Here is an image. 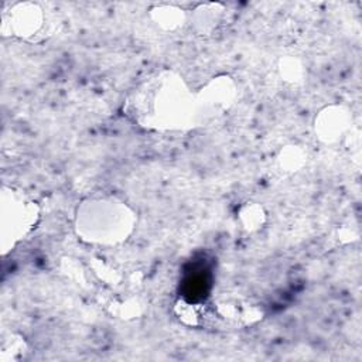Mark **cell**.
I'll return each mask as SVG.
<instances>
[{"label": "cell", "instance_id": "277c9868", "mask_svg": "<svg viewBox=\"0 0 362 362\" xmlns=\"http://www.w3.org/2000/svg\"><path fill=\"white\" fill-rule=\"evenodd\" d=\"M6 25L13 35L25 40H38L49 34L52 21L41 4L17 3L11 6L8 13L3 14V28Z\"/></svg>", "mask_w": 362, "mask_h": 362}, {"label": "cell", "instance_id": "8992f818", "mask_svg": "<svg viewBox=\"0 0 362 362\" xmlns=\"http://www.w3.org/2000/svg\"><path fill=\"white\" fill-rule=\"evenodd\" d=\"M349 113L339 106L327 107L315 120V130L324 141H335L349 129Z\"/></svg>", "mask_w": 362, "mask_h": 362}, {"label": "cell", "instance_id": "5b68a950", "mask_svg": "<svg viewBox=\"0 0 362 362\" xmlns=\"http://www.w3.org/2000/svg\"><path fill=\"white\" fill-rule=\"evenodd\" d=\"M235 90L229 78L222 76L214 79L202 92L197 93V115L198 124L214 116L222 115L232 103Z\"/></svg>", "mask_w": 362, "mask_h": 362}, {"label": "cell", "instance_id": "7a4b0ae2", "mask_svg": "<svg viewBox=\"0 0 362 362\" xmlns=\"http://www.w3.org/2000/svg\"><path fill=\"white\" fill-rule=\"evenodd\" d=\"M134 225L133 209L113 197L88 198L76 209V233L89 243L117 245L129 238Z\"/></svg>", "mask_w": 362, "mask_h": 362}, {"label": "cell", "instance_id": "6da1fadb", "mask_svg": "<svg viewBox=\"0 0 362 362\" xmlns=\"http://www.w3.org/2000/svg\"><path fill=\"white\" fill-rule=\"evenodd\" d=\"M126 112L151 130H182L198 124L197 93L171 71H161L140 83L129 96Z\"/></svg>", "mask_w": 362, "mask_h": 362}, {"label": "cell", "instance_id": "3957f363", "mask_svg": "<svg viewBox=\"0 0 362 362\" xmlns=\"http://www.w3.org/2000/svg\"><path fill=\"white\" fill-rule=\"evenodd\" d=\"M40 219L37 204L21 191L3 188L1 192V246L6 253L28 235Z\"/></svg>", "mask_w": 362, "mask_h": 362}, {"label": "cell", "instance_id": "52a82bcc", "mask_svg": "<svg viewBox=\"0 0 362 362\" xmlns=\"http://www.w3.org/2000/svg\"><path fill=\"white\" fill-rule=\"evenodd\" d=\"M153 17L164 28H177L182 24L184 13L178 7L174 6H158L153 10Z\"/></svg>", "mask_w": 362, "mask_h": 362}]
</instances>
